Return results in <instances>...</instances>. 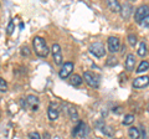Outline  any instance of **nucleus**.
<instances>
[{"mask_svg": "<svg viewBox=\"0 0 149 139\" xmlns=\"http://www.w3.org/2000/svg\"><path fill=\"white\" fill-rule=\"evenodd\" d=\"M32 46H34V50H35V54L40 57H46L50 52V50L46 45V41L40 38V36H35L34 40H32Z\"/></svg>", "mask_w": 149, "mask_h": 139, "instance_id": "f257e3e1", "label": "nucleus"}, {"mask_svg": "<svg viewBox=\"0 0 149 139\" xmlns=\"http://www.w3.org/2000/svg\"><path fill=\"white\" fill-rule=\"evenodd\" d=\"M88 133H90V128H88V126L85 122H81V120H78L77 126L73 128V132H72L74 137H80V138H86L88 136Z\"/></svg>", "mask_w": 149, "mask_h": 139, "instance_id": "f03ea898", "label": "nucleus"}, {"mask_svg": "<svg viewBox=\"0 0 149 139\" xmlns=\"http://www.w3.org/2000/svg\"><path fill=\"white\" fill-rule=\"evenodd\" d=\"M90 51H91V54L92 55H95L96 57H103L104 55H106V49H104V45L100 42V41H97V42H93L91 44L90 46Z\"/></svg>", "mask_w": 149, "mask_h": 139, "instance_id": "7ed1b4c3", "label": "nucleus"}, {"mask_svg": "<svg viewBox=\"0 0 149 139\" xmlns=\"http://www.w3.org/2000/svg\"><path fill=\"white\" fill-rule=\"evenodd\" d=\"M148 15H149V6L148 5H141L136 10V13H134V19H136V21L138 24H141L142 20L144 17H147Z\"/></svg>", "mask_w": 149, "mask_h": 139, "instance_id": "20e7f679", "label": "nucleus"}, {"mask_svg": "<svg viewBox=\"0 0 149 139\" xmlns=\"http://www.w3.org/2000/svg\"><path fill=\"white\" fill-rule=\"evenodd\" d=\"M73 67H74L73 62H65L62 65L61 70H60V72H58L60 78H62V80H66L68 76H71V73L73 71Z\"/></svg>", "mask_w": 149, "mask_h": 139, "instance_id": "39448f33", "label": "nucleus"}, {"mask_svg": "<svg viewBox=\"0 0 149 139\" xmlns=\"http://www.w3.org/2000/svg\"><path fill=\"white\" fill-rule=\"evenodd\" d=\"M51 52H52L55 63H56V65H62V62H63L62 51H61V47H60L58 44H54V45H52V47H51Z\"/></svg>", "mask_w": 149, "mask_h": 139, "instance_id": "423d86ee", "label": "nucleus"}, {"mask_svg": "<svg viewBox=\"0 0 149 139\" xmlns=\"http://www.w3.org/2000/svg\"><path fill=\"white\" fill-rule=\"evenodd\" d=\"M83 80H85L87 85H90L91 87H98V85H100L98 77L95 76V73H92L91 71L85 72V75H83Z\"/></svg>", "mask_w": 149, "mask_h": 139, "instance_id": "0eeeda50", "label": "nucleus"}, {"mask_svg": "<svg viewBox=\"0 0 149 139\" xmlns=\"http://www.w3.org/2000/svg\"><path fill=\"white\" fill-rule=\"evenodd\" d=\"M107 42H108V50L111 51L112 54L117 52V51L119 50V47H120L119 39H118V38H114V36H111Z\"/></svg>", "mask_w": 149, "mask_h": 139, "instance_id": "6e6552de", "label": "nucleus"}, {"mask_svg": "<svg viewBox=\"0 0 149 139\" xmlns=\"http://www.w3.org/2000/svg\"><path fill=\"white\" fill-rule=\"evenodd\" d=\"M148 85H149V77L148 76L137 77L136 80L133 81V87L134 88H143V87H147Z\"/></svg>", "mask_w": 149, "mask_h": 139, "instance_id": "1a4fd4ad", "label": "nucleus"}, {"mask_svg": "<svg viewBox=\"0 0 149 139\" xmlns=\"http://www.w3.org/2000/svg\"><path fill=\"white\" fill-rule=\"evenodd\" d=\"M26 103L32 111H36L37 107H39V98L30 95V96H27V98H26Z\"/></svg>", "mask_w": 149, "mask_h": 139, "instance_id": "9d476101", "label": "nucleus"}, {"mask_svg": "<svg viewBox=\"0 0 149 139\" xmlns=\"http://www.w3.org/2000/svg\"><path fill=\"white\" fill-rule=\"evenodd\" d=\"M134 66H136V57L134 55L129 54L125 60V70L127 71H134Z\"/></svg>", "mask_w": 149, "mask_h": 139, "instance_id": "9b49d317", "label": "nucleus"}, {"mask_svg": "<svg viewBox=\"0 0 149 139\" xmlns=\"http://www.w3.org/2000/svg\"><path fill=\"white\" fill-rule=\"evenodd\" d=\"M47 114H49V119L50 120H56V119L58 118V109L56 108L55 103H51L50 108L47 111Z\"/></svg>", "mask_w": 149, "mask_h": 139, "instance_id": "f8f14e48", "label": "nucleus"}, {"mask_svg": "<svg viewBox=\"0 0 149 139\" xmlns=\"http://www.w3.org/2000/svg\"><path fill=\"white\" fill-rule=\"evenodd\" d=\"M107 5H108V8L113 13H119L120 10H122V6H120V4L118 1H116V0H108Z\"/></svg>", "mask_w": 149, "mask_h": 139, "instance_id": "ddd939ff", "label": "nucleus"}, {"mask_svg": "<svg viewBox=\"0 0 149 139\" xmlns=\"http://www.w3.org/2000/svg\"><path fill=\"white\" fill-rule=\"evenodd\" d=\"M67 107V114L70 115V118H71L72 120H77V118H78V114H77V111H76V108L73 107V106H71V104H65Z\"/></svg>", "mask_w": 149, "mask_h": 139, "instance_id": "4468645a", "label": "nucleus"}, {"mask_svg": "<svg viewBox=\"0 0 149 139\" xmlns=\"http://www.w3.org/2000/svg\"><path fill=\"white\" fill-rule=\"evenodd\" d=\"M132 10L133 9H132V6H130L129 4H124V6L122 8V17L123 19L127 20L128 17L130 16V14H132Z\"/></svg>", "mask_w": 149, "mask_h": 139, "instance_id": "2eb2a0df", "label": "nucleus"}, {"mask_svg": "<svg viewBox=\"0 0 149 139\" xmlns=\"http://www.w3.org/2000/svg\"><path fill=\"white\" fill-rule=\"evenodd\" d=\"M82 82H83L82 77L78 76V75H72L71 77H70V83H71L72 86H80Z\"/></svg>", "mask_w": 149, "mask_h": 139, "instance_id": "dca6fc26", "label": "nucleus"}, {"mask_svg": "<svg viewBox=\"0 0 149 139\" xmlns=\"http://www.w3.org/2000/svg\"><path fill=\"white\" fill-rule=\"evenodd\" d=\"M128 134H129L130 139H139V137H141V132H139V129H138V128H136V127L129 128Z\"/></svg>", "mask_w": 149, "mask_h": 139, "instance_id": "f3484780", "label": "nucleus"}, {"mask_svg": "<svg viewBox=\"0 0 149 139\" xmlns=\"http://www.w3.org/2000/svg\"><path fill=\"white\" fill-rule=\"evenodd\" d=\"M149 68V62L148 61H142L141 62V65L138 66V68H137V73H142V72H144V71H147V70Z\"/></svg>", "mask_w": 149, "mask_h": 139, "instance_id": "a211bd4d", "label": "nucleus"}, {"mask_svg": "<svg viewBox=\"0 0 149 139\" xmlns=\"http://www.w3.org/2000/svg\"><path fill=\"white\" fill-rule=\"evenodd\" d=\"M138 55H139L141 57H143V56H146V55H147V45H146V42H144V41H142L141 45H139Z\"/></svg>", "mask_w": 149, "mask_h": 139, "instance_id": "6ab92c4d", "label": "nucleus"}, {"mask_svg": "<svg viewBox=\"0 0 149 139\" xmlns=\"http://www.w3.org/2000/svg\"><path fill=\"white\" fill-rule=\"evenodd\" d=\"M134 122V115L132 114H128V115H125L124 119H123V126H129V124H132Z\"/></svg>", "mask_w": 149, "mask_h": 139, "instance_id": "aec40b11", "label": "nucleus"}, {"mask_svg": "<svg viewBox=\"0 0 149 139\" xmlns=\"http://www.w3.org/2000/svg\"><path fill=\"white\" fill-rule=\"evenodd\" d=\"M102 132H103L106 136H108V137H111L112 134H113V129H112V127H108V126H103V128H102Z\"/></svg>", "mask_w": 149, "mask_h": 139, "instance_id": "412c9836", "label": "nucleus"}, {"mask_svg": "<svg viewBox=\"0 0 149 139\" xmlns=\"http://www.w3.org/2000/svg\"><path fill=\"white\" fill-rule=\"evenodd\" d=\"M6 90H8V83H6V81L4 80V78L0 77V91H1V92H6Z\"/></svg>", "mask_w": 149, "mask_h": 139, "instance_id": "4be33fe9", "label": "nucleus"}, {"mask_svg": "<svg viewBox=\"0 0 149 139\" xmlns=\"http://www.w3.org/2000/svg\"><path fill=\"white\" fill-rule=\"evenodd\" d=\"M128 42L130 46H136L137 45V36L136 35H129L128 36Z\"/></svg>", "mask_w": 149, "mask_h": 139, "instance_id": "5701e85b", "label": "nucleus"}, {"mask_svg": "<svg viewBox=\"0 0 149 139\" xmlns=\"http://www.w3.org/2000/svg\"><path fill=\"white\" fill-rule=\"evenodd\" d=\"M6 31H8V34H9V35H11L13 32H14V21H13V20L9 21V25H8Z\"/></svg>", "mask_w": 149, "mask_h": 139, "instance_id": "b1692460", "label": "nucleus"}, {"mask_svg": "<svg viewBox=\"0 0 149 139\" xmlns=\"http://www.w3.org/2000/svg\"><path fill=\"white\" fill-rule=\"evenodd\" d=\"M107 65H108V66H116V65H117V58L116 57H109L108 61H107Z\"/></svg>", "mask_w": 149, "mask_h": 139, "instance_id": "393cba45", "label": "nucleus"}, {"mask_svg": "<svg viewBox=\"0 0 149 139\" xmlns=\"http://www.w3.org/2000/svg\"><path fill=\"white\" fill-rule=\"evenodd\" d=\"M29 139H41V137H40V134L37 132H31L29 134Z\"/></svg>", "mask_w": 149, "mask_h": 139, "instance_id": "a878e982", "label": "nucleus"}, {"mask_svg": "<svg viewBox=\"0 0 149 139\" xmlns=\"http://www.w3.org/2000/svg\"><path fill=\"white\" fill-rule=\"evenodd\" d=\"M141 25H142L143 27H148V26H149V15H148L147 17H144V19L142 20Z\"/></svg>", "mask_w": 149, "mask_h": 139, "instance_id": "bb28decb", "label": "nucleus"}, {"mask_svg": "<svg viewBox=\"0 0 149 139\" xmlns=\"http://www.w3.org/2000/svg\"><path fill=\"white\" fill-rule=\"evenodd\" d=\"M21 54L24 55V56H29V55H30L29 47H26V46H25V47H22V49H21Z\"/></svg>", "mask_w": 149, "mask_h": 139, "instance_id": "cd10ccee", "label": "nucleus"}, {"mask_svg": "<svg viewBox=\"0 0 149 139\" xmlns=\"http://www.w3.org/2000/svg\"><path fill=\"white\" fill-rule=\"evenodd\" d=\"M113 112H116V113H120V112H122V108H120V107H117L116 109H113Z\"/></svg>", "mask_w": 149, "mask_h": 139, "instance_id": "c85d7f7f", "label": "nucleus"}, {"mask_svg": "<svg viewBox=\"0 0 149 139\" xmlns=\"http://www.w3.org/2000/svg\"><path fill=\"white\" fill-rule=\"evenodd\" d=\"M44 139H50V136H49V133H45V134H44Z\"/></svg>", "mask_w": 149, "mask_h": 139, "instance_id": "c756f323", "label": "nucleus"}, {"mask_svg": "<svg viewBox=\"0 0 149 139\" xmlns=\"http://www.w3.org/2000/svg\"><path fill=\"white\" fill-rule=\"evenodd\" d=\"M142 136H143V139H146V132H144L143 128H142Z\"/></svg>", "mask_w": 149, "mask_h": 139, "instance_id": "7c9ffc66", "label": "nucleus"}, {"mask_svg": "<svg viewBox=\"0 0 149 139\" xmlns=\"http://www.w3.org/2000/svg\"><path fill=\"white\" fill-rule=\"evenodd\" d=\"M148 112H149V106H148Z\"/></svg>", "mask_w": 149, "mask_h": 139, "instance_id": "2f4dec72", "label": "nucleus"}, {"mask_svg": "<svg viewBox=\"0 0 149 139\" xmlns=\"http://www.w3.org/2000/svg\"><path fill=\"white\" fill-rule=\"evenodd\" d=\"M113 139H118V138H113Z\"/></svg>", "mask_w": 149, "mask_h": 139, "instance_id": "473e14b6", "label": "nucleus"}]
</instances>
